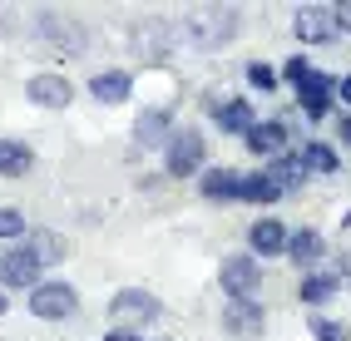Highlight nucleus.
<instances>
[{"mask_svg":"<svg viewBox=\"0 0 351 341\" xmlns=\"http://www.w3.org/2000/svg\"><path fill=\"white\" fill-rule=\"evenodd\" d=\"M183 35H189L193 50H223L238 35V10L232 5H198L183 15Z\"/></svg>","mask_w":351,"mask_h":341,"instance_id":"f257e3e1","label":"nucleus"},{"mask_svg":"<svg viewBox=\"0 0 351 341\" xmlns=\"http://www.w3.org/2000/svg\"><path fill=\"white\" fill-rule=\"evenodd\" d=\"M109 316H114V331H138V327H154L163 316V302L144 287H124L109 297Z\"/></svg>","mask_w":351,"mask_h":341,"instance_id":"f03ea898","label":"nucleus"},{"mask_svg":"<svg viewBox=\"0 0 351 341\" xmlns=\"http://www.w3.org/2000/svg\"><path fill=\"white\" fill-rule=\"evenodd\" d=\"M203 158H208V144L198 129H173L169 144H163V173L169 178H193L203 173Z\"/></svg>","mask_w":351,"mask_h":341,"instance_id":"7ed1b4c3","label":"nucleus"},{"mask_svg":"<svg viewBox=\"0 0 351 341\" xmlns=\"http://www.w3.org/2000/svg\"><path fill=\"white\" fill-rule=\"evenodd\" d=\"M30 316H40V322H69V316H80V292L64 277L35 282L30 287Z\"/></svg>","mask_w":351,"mask_h":341,"instance_id":"20e7f679","label":"nucleus"},{"mask_svg":"<svg viewBox=\"0 0 351 341\" xmlns=\"http://www.w3.org/2000/svg\"><path fill=\"white\" fill-rule=\"evenodd\" d=\"M218 282H223V292H228V302L257 297V287H263V262H257L252 253H232V257H223V267H218Z\"/></svg>","mask_w":351,"mask_h":341,"instance_id":"39448f33","label":"nucleus"},{"mask_svg":"<svg viewBox=\"0 0 351 341\" xmlns=\"http://www.w3.org/2000/svg\"><path fill=\"white\" fill-rule=\"evenodd\" d=\"M129 50H134V60H144V64L169 60L173 55V25H169V20H138V25L129 30Z\"/></svg>","mask_w":351,"mask_h":341,"instance_id":"423d86ee","label":"nucleus"},{"mask_svg":"<svg viewBox=\"0 0 351 341\" xmlns=\"http://www.w3.org/2000/svg\"><path fill=\"white\" fill-rule=\"evenodd\" d=\"M35 277H40V262L25 253V242L0 247V292H10V287H35Z\"/></svg>","mask_w":351,"mask_h":341,"instance_id":"0eeeda50","label":"nucleus"},{"mask_svg":"<svg viewBox=\"0 0 351 341\" xmlns=\"http://www.w3.org/2000/svg\"><path fill=\"white\" fill-rule=\"evenodd\" d=\"M40 35L50 40L55 50H64V55H80L84 45H89V40H84V25H80L75 15H60V10H45V15H40Z\"/></svg>","mask_w":351,"mask_h":341,"instance_id":"6e6552de","label":"nucleus"},{"mask_svg":"<svg viewBox=\"0 0 351 341\" xmlns=\"http://www.w3.org/2000/svg\"><path fill=\"white\" fill-rule=\"evenodd\" d=\"M243 144H247L252 158H267V164H272V158L287 153V124H282V119H257V124L243 134Z\"/></svg>","mask_w":351,"mask_h":341,"instance_id":"1a4fd4ad","label":"nucleus"},{"mask_svg":"<svg viewBox=\"0 0 351 341\" xmlns=\"http://www.w3.org/2000/svg\"><path fill=\"white\" fill-rule=\"evenodd\" d=\"M292 30L302 45H332L341 30H337V20H332V5H302L297 20H292Z\"/></svg>","mask_w":351,"mask_h":341,"instance_id":"9d476101","label":"nucleus"},{"mask_svg":"<svg viewBox=\"0 0 351 341\" xmlns=\"http://www.w3.org/2000/svg\"><path fill=\"white\" fill-rule=\"evenodd\" d=\"M332 99H337V79L322 75V70H312L307 79L297 84V104H302V114H307V119H326Z\"/></svg>","mask_w":351,"mask_h":341,"instance_id":"9b49d317","label":"nucleus"},{"mask_svg":"<svg viewBox=\"0 0 351 341\" xmlns=\"http://www.w3.org/2000/svg\"><path fill=\"white\" fill-rule=\"evenodd\" d=\"M25 99L40 104V109H64L69 99H75V84H69L64 75H55V70H45V75H35L25 84Z\"/></svg>","mask_w":351,"mask_h":341,"instance_id":"f8f14e48","label":"nucleus"},{"mask_svg":"<svg viewBox=\"0 0 351 341\" xmlns=\"http://www.w3.org/2000/svg\"><path fill=\"white\" fill-rule=\"evenodd\" d=\"M247 247H252V257H287V227L277 218H257L247 227Z\"/></svg>","mask_w":351,"mask_h":341,"instance_id":"ddd939ff","label":"nucleus"},{"mask_svg":"<svg viewBox=\"0 0 351 341\" xmlns=\"http://www.w3.org/2000/svg\"><path fill=\"white\" fill-rule=\"evenodd\" d=\"M263 302H257V297H243V302H228L223 307V327L232 331V336H257V331H263Z\"/></svg>","mask_w":351,"mask_h":341,"instance_id":"4468645a","label":"nucleus"},{"mask_svg":"<svg viewBox=\"0 0 351 341\" xmlns=\"http://www.w3.org/2000/svg\"><path fill=\"white\" fill-rule=\"evenodd\" d=\"M169 134H173V109H163V104H154V109H144L134 119V144H169Z\"/></svg>","mask_w":351,"mask_h":341,"instance_id":"2eb2a0df","label":"nucleus"},{"mask_svg":"<svg viewBox=\"0 0 351 341\" xmlns=\"http://www.w3.org/2000/svg\"><path fill=\"white\" fill-rule=\"evenodd\" d=\"M89 94H95L99 104H124L134 94V75L129 70H99L95 79H89Z\"/></svg>","mask_w":351,"mask_h":341,"instance_id":"dca6fc26","label":"nucleus"},{"mask_svg":"<svg viewBox=\"0 0 351 341\" xmlns=\"http://www.w3.org/2000/svg\"><path fill=\"white\" fill-rule=\"evenodd\" d=\"M322 253H326V242H322V233L317 227H297V233H287V257L297 262V267H317L322 262Z\"/></svg>","mask_w":351,"mask_h":341,"instance_id":"f3484780","label":"nucleus"},{"mask_svg":"<svg viewBox=\"0 0 351 341\" xmlns=\"http://www.w3.org/2000/svg\"><path fill=\"white\" fill-rule=\"evenodd\" d=\"M198 193L208 203H238V173L232 168H203L198 173Z\"/></svg>","mask_w":351,"mask_h":341,"instance_id":"a211bd4d","label":"nucleus"},{"mask_svg":"<svg viewBox=\"0 0 351 341\" xmlns=\"http://www.w3.org/2000/svg\"><path fill=\"white\" fill-rule=\"evenodd\" d=\"M282 198V188L257 168V173H238V203H252V208H267V203Z\"/></svg>","mask_w":351,"mask_h":341,"instance_id":"6ab92c4d","label":"nucleus"},{"mask_svg":"<svg viewBox=\"0 0 351 341\" xmlns=\"http://www.w3.org/2000/svg\"><path fill=\"white\" fill-rule=\"evenodd\" d=\"M25 253H30L40 267H50V262H64L69 242H64L60 233H50V227H35V233H25Z\"/></svg>","mask_w":351,"mask_h":341,"instance_id":"aec40b11","label":"nucleus"},{"mask_svg":"<svg viewBox=\"0 0 351 341\" xmlns=\"http://www.w3.org/2000/svg\"><path fill=\"white\" fill-rule=\"evenodd\" d=\"M35 168V149L25 139H0V178H25Z\"/></svg>","mask_w":351,"mask_h":341,"instance_id":"412c9836","label":"nucleus"},{"mask_svg":"<svg viewBox=\"0 0 351 341\" xmlns=\"http://www.w3.org/2000/svg\"><path fill=\"white\" fill-rule=\"evenodd\" d=\"M213 124H218L223 134H247V129L257 124V114H252L247 99H223V104H213Z\"/></svg>","mask_w":351,"mask_h":341,"instance_id":"4be33fe9","label":"nucleus"},{"mask_svg":"<svg viewBox=\"0 0 351 341\" xmlns=\"http://www.w3.org/2000/svg\"><path fill=\"white\" fill-rule=\"evenodd\" d=\"M341 292V277L337 272H307V277L297 282V297L307 302V307H322V302H332Z\"/></svg>","mask_w":351,"mask_h":341,"instance_id":"5701e85b","label":"nucleus"},{"mask_svg":"<svg viewBox=\"0 0 351 341\" xmlns=\"http://www.w3.org/2000/svg\"><path fill=\"white\" fill-rule=\"evenodd\" d=\"M263 173H267V178H272V184L282 188V193H297L302 184H307V168H302V158H297V153H282V158H272V164H267Z\"/></svg>","mask_w":351,"mask_h":341,"instance_id":"b1692460","label":"nucleus"},{"mask_svg":"<svg viewBox=\"0 0 351 341\" xmlns=\"http://www.w3.org/2000/svg\"><path fill=\"white\" fill-rule=\"evenodd\" d=\"M297 158H302V168H307V173H337V168H341V153H337L332 144H317V139L302 144Z\"/></svg>","mask_w":351,"mask_h":341,"instance_id":"393cba45","label":"nucleus"},{"mask_svg":"<svg viewBox=\"0 0 351 341\" xmlns=\"http://www.w3.org/2000/svg\"><path fill=\"white\" fill-rule=\"evenodd\" d=\"M25 233H30V227H25V213H20V208H0V238H5V242H20Z\"/></svg>","mask_w":351,"mask_h":341,"instance_id":"a878e982","label":"nucleus"},{"mask_svg":"<svg viewBox=\"0 0 351 341\" xmlns=\"http://www.w3.org/2000/svg\"><path fill=\"white\" fill-rule=\"evenodd\" d=\"M247 84H252V89H263V94H267V89H277L282 79H277V70H272V64L252 60V64H247Z\"/></svg>","mask_w":351,"mask_h":341,"instance_id":"bb28decb","label":"nucleus"},{"mask_svg":"<svg viewBox=\"0 0 351 341\" xmlns=\"http://www.w3.org/2000/svg\"><path fill=\"white\" fill-rule=\"evenodd\" d=\"M312 331H317V341H351V331L341 322H326V316H312Z\"/></svg>","mask_w":351,"mask_h":341,"instance_id":"cd10ccee","label":"nucleus"},{"mask_svg":"<svg viewBox=\"0 0 351 341\" xmlns=\"http://www.w3.org/2000/svg\"><path fill=\"white\" fill-rule=\"evenodd\" d=\"M282 75H287L292 84H302V79H307V75H312V64H307V60H302V55H292V60L282 64Z\"/></svg>","mask_w":351,"mask_h":341,"instance_id":"c85d7f7f","label":"nucleus"},{"mask_svg":"<svg viewBox=\"0 0 351 341\" xmlns=\"http://www.w3.org/2000/svg\"><path fill=\"white\" fill-rule=\"evenodd\" d=\"M332 20H337V30H351V0H337V5H332Z\"/></svg>","mask_w":351,"mask_h":341,"instance_id":"c756f323","label":"nucleus"},{"mask_svg":"<svg viewBox=\"0 0 351 341\" xmlns=\"http://www.w3.org/2000/svg\"><path fill=\"white\" fill-rule=\"evenodd\" d=\"M337 99L351 109V75H341V79H337Z\"/></svg>","mask_w":351,"mask_h":341,"instance_id":"7c9ffc66","label":"nucleus"},{"mask_svg":"<svg viewBox=\"0 0 351 341\" xmlns=\"http://www.w3.org/2000/svg\"><path fill=\"white\" fill-rule=\"evenodd\" d=\"M337 134H341V144H351V114H341V119H337Z\"/></svg>","mask_w":351,"mask_h":341,"instance_id":"2f4dec72","label":"nucleus"},{"mask_svg":"<svg viewBox=\"0 0 351 341\" xmlns=\"http://www.w3.org/2000/svg\"><path fill=\"white\" fill-rule=\"evenodd\" d=\"M104 341H144V336H138V331H109Z\"/></svg>","mask_w":351,"mask_h":341,"instance_id":"473e14b6","label":"nucleus"},{"mask_svg":"<svg viewBox=\"0 0 351 341\" xmlns=\"http://www.w3.org/2000/svg\"><path fill=\"white\" fill-rule=\"evenodd\" d=\"M5 307H10V302H5V292H0V316H5Z\"/></svg>","mask_w":351,"mask_h":341,"instance_id":"72a5a7b5","label":"nucleus"}]
</instances>
